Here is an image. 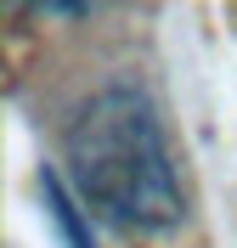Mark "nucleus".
Returning <instances> with one entry per match:
<instances>
[{
	"label": "nucleus",
	"mask_w": 237,
	"mask_h": 248,
	"mask_svg": "<svg viewBox=\"0 0 237 248\" xmlns=\"http://www.w3.org/2000/svg\"><path fill=\"white\" fill-rule=\"evenodd\" d=\"M23 6H34V12H46V17H79V12H91V6H102V0H23Z\"/></svg>",
	"instance_id": "obj_3"
},
{
	"label": "nucleus",
	"mask_w": 237,
	"mask_h": 248,
	"mask_svg": "<svg viewBox=\"0 0 237 248\" xmlns=\"http://www.w3.org/2000/svg\"><path fill=\"white\" fill-rule=\"evenodd\" d=\"M40 198H46V220H51V232H57V243H63V248H96L91 237H85V220H79L74 192L63 186V175H57V170L40 175Z\"/></svg>",
	"instance_id": "obj_2"
},
{
	"label": "nucleus",
	"mask_w": 237,
	"mask_h": 248,
	"mask_svg": "<svg viewBox=\"0 0 237 248\" xmlns=\"http://www.w3.org/2000/svg\"><path fill=\"white\" fill-rule=\"evenodd\" d=\"M63 158L74 198L91 203L119 232H164L187 215L164 119L130 85L96 91L74 113L63 136Z\"/></svg>",
	"instance_id": "obj_1"
}]
</instances>
